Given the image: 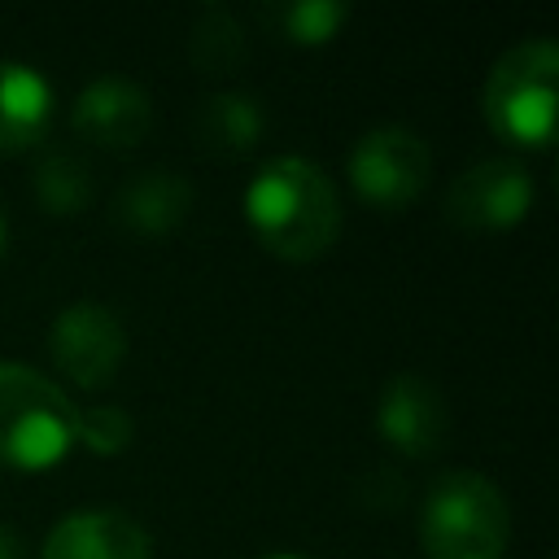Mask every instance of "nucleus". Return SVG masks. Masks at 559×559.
Wrapping results in <instances>:
<instances>
[{
    "label": "nucleus",
    "instance_id": "nucleus-1",
    "mask_svg": "<svg viewBox=\"0 0 559 559\" xmlns=\"http://www.w3.org/2000/svg\"><path fill=\"white\" fill-rule=\"evenodd\" d=\"M245 218L271 253L288 262H310L328 253L341 236V192L319 162L284 153L262 162L249 179Z\"/></svg>",
    "mask_w": 559,
    "mask_h": 559
},
{
    "label": "nucleus",
    "instance_id": "nucleus-2",
    "mask_svg": "<svg viewBox=\"0 0 559 559\" xmlns=\"http://www.w3.org/2000/svg\"><path fill=\"white\" fill-rule=\"evenodd\" d=\"M511 511L502 489L480 472H445L419 507V546L428 559H502Z\"/></svg>",
    "mask_w": 559,
    "mask_h": 559
},
{
    "label": "nucleus",
    "instance_id": "nucleus-3",
    "mask_svg": "<svg viewBox=\"0 0 559 559\" xmlns=\"http://www.w3.org/2000/svg\"><path fill=\"white\" fill-rule=\"evenodd\" d=\"M79 406L44 371L26 362H0V463L39 472L66 459L74 445Z\"/></svg>",
    "mask_w": 559,
    "mask_h": 559
},
{
    "label": "nucleus",
    "instance_id": "nucleus-4",
    "mask_svg": "<svg viewBox=\"0 0 559 559\" xmlns=\"http://www.w3.org/2000/svg\"><path fill=\"white\" fill-rule=\"evenodd\" d=\"M555 83H559V48L555 39H520L511 44L485 74L480 109L485 122L528 148H546L555 135Z\"/></svg>",
    "mask_w": 559,
    "mask_h": 559
},
{
    "label": "nucleus",
    "instance_id": "nucleus-5",
    "mask_svg": "<svg viewBox=\"0 0 559 559\" xmlns=\"http://www.w3.org/2000/svg\"><path fill=\"white\" fill-rule=\"evenodd\" d=\"M345 170L362 201L397 210L424 192L432 153H428L424 135H415L411 127H371L354 140Z\"/></svg>",
    "mask_w": 559,
    "mask_h": 559
},
{
    "label": "nucleus",
    "instance_id": "nucleus-6",
    "mask_svg": "<svg viewBox=\"0 0 559 559\" xmlns=\"http://www.w3.org/2000/svg\"><path fill=\"white\" fill-rule=\"evenodd\" d=\"M48 349H52V362L61 367V376H70L83 389H100L105 380H114V371L127 354V332L109 306L70 301L52 319Z\"/></svg>",
    "mask_w": 559,
    "mask_h": 559
},
{
    "label": "nucleus",
    "instance_id": "nucleus-7",
    "mask_svg": "<svg viewBox=\"0 0 559 559\" xmlns=\"http://www.w3.org/2000/svg\"><path fill=\"white\" fill-rule=\"evenodd\" d=\"M533 205V175L511 157L472 162L445 192L450 223L467 231H502L520 223Z\"/></svg>",
    "mask_w": 559,
    "mask_h": 559
},
{
    "label": "nucleus",
    "instance_id": "nucleus-8",
    "mask_svg": "<svg viewBox=\"0 0 559 559\" xmlns=\"http://www.w3.org/2000/svg\"><path fill=\"white\" fill-rule=\"evenodd\" d=\"M445 428H450L445 397L437 393V384L428 376L402 371L380 389V397H376V432L393 450H402L411 459H424L445 441Z\"/></svg>",
    "mask_w": 559,
    "mask_h": 559
},
{
    "label": "nucleus",
    "instance_id": "nucleus-9",
    "mask_svg": "<svg viewBox=\"0 0 559 559\" xmlns=\"http://www.w3.org/2000/svg\"><path fill=\"white\" fill-rule=\"evenodd\" d=\"M148 555L153 542L144 524L118 507H87L61 515L39 550V559H148Z\"/></svg>",
    "mask_w": 559,
    "mask_h": 559
},
{
    "label": "nucleus",
    "instance_id": "nucleus-10",
    "mask_svg": "<svg viewBox=\"0 0 559 559\" xmlns=\"http://www.w3.org/2000/svg\"><path fill=\"white\" fill-rule=\"evenodd\" d=\"M153 127V100L140 83L122 74L92 79L74 100V131L105 148H131Z\"/></svg>",
    "mask_w": 559,
    "mask_h": 559
},
{
    "label": "nucleus",
    "instance_id": "nucleus-11",
    "mask_svg": "<svg viewBox=\"0 0 559 559\" xmlns=\"http://www.w3.org/2000/svg\"><path fill=\"white\" fill-rule=\"evenodd\" d=\"M192 210V183L179 170H140L114 197V218L131 231L162 236Z\"/></svg>",
    "mask_w": 559,
    "mask_h": 559
},
{
    "label": "nucleus",
    "instance_id": "nucleus-12",
    "mask_svg": "<svg viewBox=\"0 0 559 559\" xmlns=\"http://www.w3.org/2000/svg\"><path fill=\"white\" fill-rule=\"evenodd\" d=\"M52 118V87L26 61L0 57V153L31 148Z\"/></svg>",
    "mask_w": 559,
    "mask_h": 559
},
{
    "label": "nucleus",
    "instance_id": "nucleus-13",
    "mask_svg": "<svg viewBox=\"0 0 559 559\" xmlns=\"http://www.w3.org/2000/svg\"><path fill=\"white\" fill-rule=\"evenodd\" d=\"M266 114L249 92H214L197 109V140L214 157H240L262 140Z\"/></svg>",
    "mask_w": 559,
    "mask_h": 559
},
{
    "label": "nucleus",
    "instance_id": "nucleus-14",
    "mask_svg": "<svg viewBox=\"0 0 559 559\" xmlns=\"http://www.w3.org/2000/svg\"><path fill=\"white\" fill-rule=\"evenodd\" d=\"M188 52H192V66L201 74H231L249 57V39H245V26L236 22V13L218 0H210L197 13Z\"/></svg>",
    "mask_w": 559,
    "mask_h": 559
},
{
    "label": "nucleus",
    "instance_id": "nucleus-15",
    "mask_svg": "<svg viewBox=\"0 0 559 559\" xmlns=\"http://www.w3.org/2000/svg\"><path fill=\"white\" fill-rule=\"evenodd\" d=\"M31 188L48 214H79L92 201V170L74 148H44Z\"/></svg>",
    "mask_w": 559,
    "mask_h": 559
},
{
    "label": "nucleus",
    "instance_id": "nucleus-16",
    "mask_svg": "<svg viewBox=\"0 0 559 559\" xmlns=\"http://www.w3.org/2000/svg\"><path fill=\"white\" fill-rule=\"evenodd\" d=\"M345 17H349V4L341 0H284L266 9V22L280 26L293 44H323L336 35Z\"/></svg>",
    "mask_w": 559,
    "mask_h": 559
},
{
    "label": "nucleus",
    "instance_id": "nucleus-17",
    "mask_svg": "<svg viewBox=\"0 0 559 559\" xmlns=\"http://www.w3.org/2000/svg\"><path fill=\"white\" fill-rule=\"evenodd\" d=\"M135 437V424L122 406H92V411H79V424H74V441H83L92 454H118L127 450Z\"/></svg>",
    "mask_w": 559,
    "mask_h": 559
},
{
    "label": "nucleus",
    "instance_id": "nucleus-18",
    "mask_svg": "<svg viewBox=\"0 0 559 559\" xmlns=\"http://www.w3.org/2000/svg\"><path fill=\"white\" fill-rule=\"evenodd\" d=\"M0 559H26V550H22V537H17L9 524H0Z\"/></svg>",
    "mask_w": 559,
    "mask_h": 559
},
{
    "label": "nucleus",
    "instance_id": "nucleus-19",
    "mask_svg": "<svg viewBox=\"0 0 559 559\" xmlns=\"http://www.w3.org/2000/svg\"><path fill=\"white\" fill-rule=\"evenodd\" d=\"M4 240H9V218H4V205H0V258H4Z\"/></svg>",
    "mask_w": 559,
    "mask_h": 559
},
{
    "label": "nucleus",
    "instance_id": "nucleus-20",
    "mask_svg": "<svg viewBox=\"0 0 559 559\" xmlns=\"http://www.w3.org/2000/svg\"><path fill=\"white\" fill-rule=\"evenodd\" d=\"M262 559H306V555H262Z\"/></svg>",
    "mask_w": 559,
    "mask_h": 559
}]
</instances>
